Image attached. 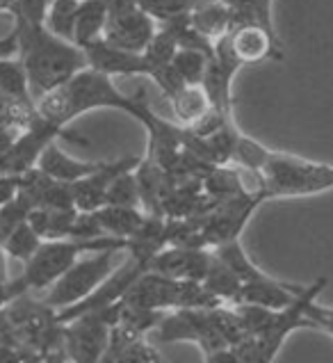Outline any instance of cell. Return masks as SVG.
<instances>
[{
	"mask_svg": "<svg viewBox=\"0 0 333 363\" xmlns=\"http://www.w3.org/2000/svg\"><path fill=\"white\" fill-rule=\"evenodd\" d=\"M14 35L18 41V60L23 62L33 99L39 101L60 87L87 65V55L74 41L53 35L44 23L14 18Z\"/></svg>",
	"mask_w": 333,
	"mask_h": 363,
	"instance_id": "1",
	"label": "cell"
},
{
	"mask_svg": "<svg viewBox=\"0 0 333 363\" xmlns=\"http://www.w3.org/2000/svg\"><path fill=\"white\" fill-rule=\"evenodd\" d=\"M140 91L135 96L123 94L114 85V78L96 71L91 67H85L78 74L71 76L60 87L48 91L46 96L37 101V110L41 117L50 119L60 126H71V121L82 117L91 110H121L130 115L135 103H137Z\"/></svg>",
	"mask_w": 333,
	"mask_h": 363,
	"instance_id": "2",
	"label": "cell"
},
{
	"mask_svg": "<svg viewBox=\"0 0 333 363\" xmlns=\"http://www.w3.org/2000/svg\"><path fill=\"white\" fill-rule=\"evenodd\" d=\"M126 240L119 238H96V240H44L39 249L23 263V272L14 281H7V297L12 299L21 293H44L46 288L53 286L57 279L74 265L82 254L94 252V249H103L110 245H119Z\"/></svg>",
	"mask_w": 333,
	"mask_h": 363,
	"instance_id": "3",
	"label": "cell"
},
{
	"mask_svg": "<svg viewBox=\"0 0 333 363\" xmlns=\"http://www.w3.org/2000/svg\"><path fill=\"white\" fill-rule=\"evenodd\" d=\"M258 179L267 199L320 194L333 190V164L313 162L283 151H272L263 169L258 172Z\"/></svg>",
	"mask_w": 333,
	"mask_h": 363,
	"instance_id": "4",
	"label": "cell"
},
{
	"mask_svg": "<svg viewBox=\"0 0 333 363\" xmlns=\"http://www.w3.org/2000/svg\"><path fill=\"white\" fill-rule=\"evenodd\" d=\"M126 256V242L110 245L103 249L82 254L57 281L46 288L39 297L55 311L69 308L82 299H87L106 279L117 269V265Z\"/></svg>",
	"mask_w": 333,
	"mask_h": 363,
	"instance_id": "5",
	"label": "cell"
},
{
	"mask_svg": "<svg viewBox=\"0 0 333 363\" xmlns=\"http://www.w3.org/2000/svg\"><path fill=\"white\" fill-rule=\"evenodd\" d=\"M155 334L160 336L162 343H181V340L196 343L208 363L220 354V352L231 347L226 343V338L220 334V329L215 327L210 308L166 311L158 327H155Z\"/></svg>",
	"mask_w": 333,
	"mask_h": 363,
	"instance_id": "6",
	"label": "cell"
},
{
	"mask_svg": "<svg viewBox=\"0 0 333 363\" xmlns=\"http://www.w3.org/2000/svg\"><path fill=\"white\" fill-rule=\"evenodd\" d=\"M57 140H71V142H78V144H85L87 147V140L80 138L78 133L69 130V126H60V123H53L46 117H37L28 128H23L18 133L16 142L12 144L3 158H0V169L7 172V174H26L33 167H37V162L41 158L50 144L57 142Z\"/></svg>",
	"mask_w": 333,
	"mask_h": 363,
	"instance_id": "7",
	"label": "cell"
},
{
	"mask_svg": "<svg viewBox=\"0 0 333 363\" xmlns=\"http://www.w3.org/2000/svg\"><path fill=\"white\" fill-rule=\"evenodd\" d=\"M110 329H112V313L110 306L91 313H82L62 323V334H64V352L67 361L78 363H94L103 361L110 345Z\"/></svg>",
	"mask_w": 333,
	"mask_h": 363,
	"instance_id": "8",
	"label": "cell"
},
{
	"mask_svg": "<svg viewBox=\"0 0 333 363\" xmlns=\"http://www.w3.org/2000/svg\"><path fill=\"white\" fill-rule=\"evenodd\" d=\"M244 65L231 50L228 35L215 41V50L208 60L201 87L205 89L210 106L226 117H233V78Z\"/></svg>",
	"mask_w": 333,
	"mask_h": 363,
	"instance_id": "9",
	"label": "cell"
},
{
	"mask_svg": "<svg viewBox=\"0 0 333 363\" xmlns=\"http://www.w3.org/2000/svg\"><path fill=\"white\" fill-rule=\"evenodd\" d=\"M213 249L185 247V245H164L149 261V272H158L171 279H192L203 281L210 265Z\"/></svg>",
	"mask_w": 333,
	"mask_h": 363,
	"instance_id": "10",
	"label": "cell"
},
{
	"mask_svg": "<svg viewBox=\"0 0 333 363\" xmlns=\"http://www.w3.org/2000/svg\"><path fill=\"white\" fill-rule=\"evenodd\" d=\"M140 155H126V158L119 160H108V162H98V167L89 172L87 176H82L80 181L71 183L74 188V203L78 211H96L101 206H106V196L112 181L117 179L121 172L132 169L140 164Z\"/></svg>",
	"mask_w": 333,
	"mask_h": 363,
	"instance_id": "11",
	"label": "cell"
},
{
	"mask_svg": "<svg viewBox=\"0 0 333 363\" xmlns=\"http://www.w3.org/2000/svg\"><path fill=\"white\" fill-rule=\"evenodd\" d=\"M158 33V21L144 12L142 7H135L130 12L108 16V26L103 39L112 46L132 50V53H144L153 35Z\"/></svg>",
	"mask_w": 333,
	"mask_h": 363,
	"instance_id": "12",
	"label": "cell"
},
{
	"mask_svg": "<svg viewBox=\"0 0 333 363\" xmlns=\"http://www.w3.org/2000/svg\"><path fill=\"white\" fill-rule=\"evenodd\" d=\"M231 50L242 65H258L263 60H283V44L276 33L263 26H235L228 33Z\"/></svg>",
	"mask_w": 333,
	"mask_h": 363,
	"instance_id": "13",
	"label": "cell"
},
{
	"mask_svg": "<svg viewBox=\"0 0 333 363\" xmlns=\"http://www.w3.org/2000/svg\"><path fill=\"white\" fill-rule=\"evenodd\" d=\"M87 55V65L96 71H103L112 78L119 76H147L149 78V62L144 53L112 46L106 39H96L87 48H82Z\"/></svg>",
	"mask_w": 333,
	"mask_h": 363,
	"instance_id": "14",
	"label": "cell"
},
{
	"mask_svg": "<svg viewBox=\"0 0 333 363\" xmlns=\"http://www.w3.org/2000/svg\"><path fill=\"white\" fill-rule=\"evenodd\" d=\"M299 286L283 284L274 277H267L263 281L242 284L233 304H256L265 308H283L299 295Z\"/></svg>",
	"mask_w": 333,
	"mask_h": 363,
	"instance_id": "15",
	"label": "cell"
},
{
	"mask_svg": "<svg viewBox=\"0 0 333 363\" xmlns=\"http://www.w3.org/2000/svg\"><path fill=\"white\" fill-rule=\"evenodd\" d=\"M91 213L96 215L103 233L119 238V240H130L142 229V224L147 222L149 215L144 208H130V206H114V203H106Z\"/></svg>",
	"mask_w": 333,
	"mask_h": 363,
	"instance_id": "16",
	"label": "cell"
},
{
	"mask_svg": "<svg viewBox=\"0 0 333 363\" xmlns=\"http://www.w3.org/2000/svg\"><path fill=\"white\" fill-rule=\"evenodd\" d=\"M108 16L106 0H80L74 23V44L87 48L96 39H101L106 33Z\"/></svg>",
	"mask_w": 333,
	"mask_h": 363,
	"instance_id": "17",
	"label": "cell"
},
{
	"mask_svg": "<svg viewBox=\"0 0 333 363\" xmlns=\"http://www.w3.org/2000/svg\"><path fill=\"white\" fill-rule=\"evenodd\" d=\"M37 167L44 174H48L50 179H55V181L76 183V181L82 179V176H87L89 172L96 169L98 162H85V160L71 158L69 153L57 149V142H53L44 153H41Z\"/></svg>",
	"mask_w": 333,
	"mask_h": 363,
	"instance_id": "18",
	"label": "cell"
},
{
	"mask_svg": "<svg viewBox=\"0 0 333 363\" xmlns=\"http://www.w3.org/2000/svg\"><path fill=\"white\" fill-rule=\"evenodd\" d=\"M78 217V208H50V206H37L30 211L28 222L41 235V240H64L71 238V229Z\"/></svg>",
	"mask_w": 333,
	"mask_h": 363,
	"instance_id": "19",
	"label": "cell"
},
{
	"mask_svg": "<svg viewBox=\"0 0 333 363\" xmlns=\"http://www.w3.org/2000/svg\"><path fill=\"white\" fill-rule=\"evenodd\" d=\"M190 21L194 23V28L210 41H217L220 37L228 35L233 28L231 9H228L222 0H201L190 12Z\"/></svg>",
	"mask_w": 333,
	"mask_h": 363,
	"instance_id": "20",
	"label": "cell"
},
{
	"mask_svg": "<svg viewBox=\"0 0 333 363\" xmlns=\"http://www.w3.org/2000/svg\"><path fill=\"white\" fill-rule=\"evenodd\" d=\"M171 108H174V115L176 121L181 126H194L196 121L203 119L208 112L213 110L210 106V99H208L205 89L201 85H185L183 89H179L176 94L169 99Z\"/></svg>",
	"mask_w": 333,
	"mask_h": 363,
	"instance_id": "21",
	"label": "cell"
},
{
	"mask_svg": "<svg viewBox=\"0 0 333 363\" xmlns=\"http://www.w3.org/2000/svg\"><path fill=\"white\" fill-rule=\"evenodd\" d=\"M213 252L222 258V261L233 269L235 277L240 279L242 284H252V281H263V279H267L269 274L263 272L252 258H249L247 249L242 247L240 238H235V240H228L220 247H215Z\"/></svg>",
	"mask_w": 333,
	"mask_h": 363,
	"instance_id": "22",
	"label": "cell"
},
{
	"mask_svg": "<svg viewBox=\"0 0 333 363\" xmlns=\"http://www.w3.org/2000/svg\"><path fill=\"white\" fill-rule=\"evenodd\" d=\"M203 284L217 299H222V302H231V304L235 302V297L242 288L240 279L235 277L233 269L228 267L215 252L210 258V265H208V272L203 277Z\"/></svg>",
	"mask_w": 333,
	"mask_h": 363,
	"instance_id": "23",
	"label": "cell"
},
{
	"mask_svg": "<svg viewBox=\"0 0 333 363\" xmlns=\"http://www.w3.org/2000/svg\"><path fill=\"white\" fill-rule=\"evenodd\" d=\"M0 91L9 99L37 103L30 91L26 67L18 57H0Z\"/></svg>",
	"mask_w": 333,
	"mask_h": 363,
	"instance_id": "24",
	"label": "cell"
},
{
	"mask_svg": "<svg viewBox=\"0 0 333 363\" xmlns=\"http://www.w3.org/2000/svg\"><path fill=\"white\" fill-rule=\"evenodd\" d=\"M80 0H48L44 26L53 35L74 41V23H76V12H78Z\"/></svg>",
	"mask_w": 333,
	"mask_h": 363,
	"instance_id": "25",
	"label": "cell"
},
{
	"mask_svg": "<svg viewBox=\"0 0 333 363\" xmlns=\"http://www.w3.org/2000/svg\"><path fill=\"white\" fill-rule=\"evenodd\" d=\"M41 242H44V240H41V235L33 229V224L26 220L23 224H18L3 242H0V247L5 249L7 258H16V261L26 263L28 258L37 252Z\"/></svg>",
	"mask_w": 333,
	"mask_h": 363,
	"instance_id": "26",
	"label": "cell"
},
{
	"mask_svg": "<svg viewBox=\"0 0 333 363\" xmlns=\"http://www.w3.org/2000/svg\"><path fill=\"white\" fill-rule=\"evenodd\" d=\"M208 60H210V55L203 53V50L179 48L171 60V67L176 69V74H179L187 85H201Z\"/></svg>",
	"mask_w": 333,
	"mask_h": 363,
	"instance_id": "27",
	"label": "cell"
},
{
	"mask_svg": "<svg viewBox=\"0 0 333 363\" xmlns=\"http://www.w3.org/2000/svg\"><path fill=\"white\" fill-rule=\"evenodd\" d=\"M106 203L114 206H130V208H144L142 206V192H140V183L137 176H135V167L121 172L117 179L112 181Z\"/></svg>",
	"mask_w": 333,
	"mask_h": 363,
	"instance_id": "28",
	"label": "cell"
},
{
	"mask_svg": "<svg viewBox=\"0 0 333 363\" xmlns=\"http://www.w3.org/2000/svg\"><path fill=\"white\" fill-rule=\"evenodd\" d=\"M269 153L272 149H267L265 144L256 142L254 138H249V135L240 133L237 135V142H235V149H233V160L235 164H240L242 169H249V172H260L263 169V164L267 162Z\"/></svg>",
	"mask_w": 333,
	"mask_h": 363,
	"instance_id": "29",
	"label": "cell"
},
{
	"mask_svg": "<svg viewBox=\"0 0 333 363\" xmlns=\"http://www.w3.org/2000/svg\"><path fill=\"white\" fill-rule=\"evenodd\" d=\"M201 0H140V7L151 14L158 23L190 14Z\"/></svg>",
	"mask_w": 333,
	"mask_h": 363,
	"instance_id": "30",
	"label": "cell"
},
{
	"mask_svg": "<svg viewBox=\"0 0 333 363\" xmlns=\"http://www.w3.org/2000/svg\"><path fill=\"white\" fill-rule=\"evenodd\" d=\"M110 361L112 363H162L164 359L160 357V352L149 343L147 336H142V338L130 340L128 345H123Z\"/></svg>",
	"mask_w": 333,
	"mask_h": 363,
	"instance_id": "31",
	"label": "cell"
},
{
	"mask_svg": "<svg viewBox=\"0 0 333 363\" xmlns=\"http://www.w3.org/2000/svg\"><path fill=\"white\" fill-rule=\"evenodd\" d=\"M306 318L310 320L315 331H324L333 338V308L329 306H322L317 304V299H313L308 306H306Z\"/></svg>",
	"mask_w": 333,
	"mask_h": 363,
	"instance_id": "32",
	"label": "cell"
},
{
	"mask_svg": "<svg viewBox=\"0 0 333 363\" xmlns=\"http://www.w3.org/2000/svg\"><path fill=\"white\" fill-rule=\"evenodd\" d=\"M21 183H23V174H0V206L16 199V194L21 192Z\"/></svg>",
	"mask_w": 333,
	"mask_h": 363,
	"instance_id": "33",
	"label": "cell"
},
{
	"mask_svg": "<svg viewBox=\"0 0 333 363\" xmlns=\"http://www.w3.org/2000/svg\"><path fill=\"white\" fill-rule=\"evenodd\" d=\"M18 133H21V128L9 126V123H0V158L12 149V144L18 138Z\"/></svg>",
	"mask_w": 333,
	"mask_h": 363,
	"instance_id": "34",
	"label": "cell"
},
{
	"mask_svg": "<svg viewBox=\"0 0 333 363\" xmlns=\"http://www.w3.org/2000/svg\"><path fill=\"white\" fill-rule=\"evenodd\" d=\"M108 5V14H123V12H130V9L140 7V0H106Z\"/></svg>",
	"mask_w": 333,
	"mask_h": 363,
	"instance_id": "35",
	"label": "cell"
},
{
	"mask_svg": "<svg viewBox=\"0 0 333 363\" xmlns=\"http://www.w3.org/2000/svg\"><path fill=\"white\" fill-rule=\"evenodd\" d=\"M9 279H7V254H5V249L0 247V284H7Z\"/></svg>",
	"mask_w": 333,
	"mask_h": 363,
	"instance_id": "36",
	"label": "cell"
},
{
	"mask_svg": "<svg viewBox=\"0 0 333 363\" xmlns=\"http://www.w3.org/2000/svg\"><path fill=\"white\" fill-rule=\"evenodd\" d=\"M7 288H5V284H0V308L5 306V302H7Z\"/></svg>",
	"mask_w": 333,
	"mask_h": 363,
	"instance_id": "37",
	"label": "cell"
},
{
	"mask_svg": "<svg viewBox=\"0 0 333 363\" xmlns=\"http://www.w3.org/2000/svg\"><path fill=\"white\" fill-rule=\"evenodd\" d=\"M0 174H3V169H0Z\"/></svg>",
	"mask_w": 333,
	"mask_h": 363,
	"instance_id": "38",
	"label": "cell"
}]
</instances>
